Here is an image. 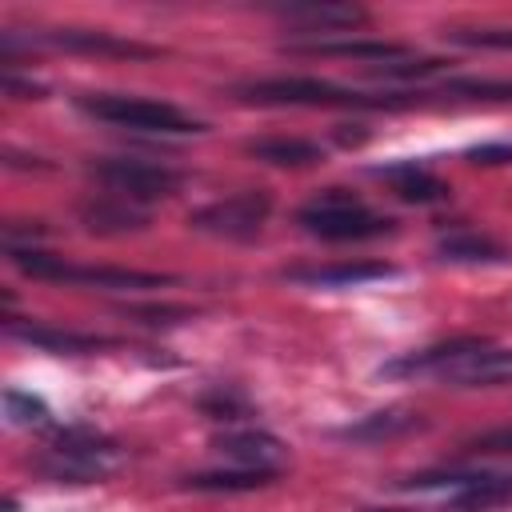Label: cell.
I'll list each match as a JSON object with an SVG mask.
<instances>
[{
  "mask_svg": "<svg viewBox=\"0 0 512 512\" xmlns=\"http://www.w3.org/2000/svg\"><path fill=\"white\" fill-rule=\"evenodd\" d=\"M380 376H432L452 388H496L512 384V348H500L480 336H456L420 352H404L380 368Z\"/></svg>",
  "mask_w": 512,
  "mask_h": 512,
  "instance_id": "1",
  "label": "cell"
},
{
  "mask_svg": "<svg viewBox=\"0 0 512 512\" xmlns=\"http://www.w3.org/2000/svg\"><path fill=\"white\" fill-rule=\"evenodd\" d=\"M76 108L132 132H160V136H184V132H204L200 120L180 112L168 100H148V96H128V92H84L76 96Z\"/></svg>",
  "mask_w": 512,
  "mask_h": 512,
  "instance_id": "2",
  "label": "cell"
},
{
  "mask_svg": "<svg viewBox=\"0 0 512 512\" xmlns=\"http://www.w3.org/2000/svg\"><path fill=\"white\" fill-rule=\"evenodd\" d=\"M296 224L320 240H372L396 228V220L372 212L360 196L344 192V188H324L316 192L308 204H300Z\"/></svg>",
  "mask_w": 512,
  "mask_h": 512,
  "instance_id": "3",
  "label": "cell"
},
{
  "mask_svg": "<svg viewBox=\"0 0 512 512\" xmlns=\"http://www.w3.org/2000/svg\"><path fill=\"white\" fill-rule=\"evenodd\" d=\"M120 452L112 440L88 432V428H64L52 436L36 468L56 484H96L116 468Z\"/></svg>",
  "mask_w": 512,
  "mask_h": 512,
  "instance_id": "4",
  "label": "cell"
},
{
  "mask_svg": "<svg viewBox=\"0 0 512 512\" xmlns=\"http://www.w3.org/2000/svg\"><path fill=\"white\" fill-rule=\"evenodd\" d=\"M248 104H304V108H400L396 96H360L352 88L312 80V76H280V80H252L236 88Z\"/></svg>",
  "mask_w": 512,
  "mask_h": 512,
  "instance_id": "5",
  "label": "cell"
},
{
  "mask_svg": "<svg viewBox=\"0 0 512 512\" xmlns=\"http://www.w3.org/2000/svg\"><path fill=\"white\" fill-rule=\"evenodd\" d=\"M4 252H8V260H12L24 276H32V280H68V284H96V288H160V284H168V276H156V272L68 264L64 256L40 252V248H32V244H8Z\"/></svg>",
  "mask_w": 512,
  "mask_h": 512,
  "instance_id": "6",
  "label": "cell"
},
{
  "mask_svg": "<svg viewBox=\"0 0 512 512\" xmlns=\"http://www.w3.org/2000/svg\"><path fill=\"white\" fill-rule=\"evenodd\" d=\"M88 176L96 184H104L112 196H124L132 204H148V200H164L180 188V172L168 164H152V160H132V156H100L88 164Z\"/></svg>",
  "mask_w": 512,
  "mask_h": 512,
  "instance_id": "7",
  "label": "cell"
},
{
  "mask_svg": "<svg viewBox=\"0 0 512 512\" xmlns=\"http://www.w3.org/2000/svg\"><path fill=\"white\" fill-rule=\"evenodd\" d=\"M268 212H272V196L260 192V188H248V192H236V196H224V200H212V204L196 208L188 216V224L196 232H208V236L252 240L264 228Z\"/></svg>",
  "mask_w": 512,
  "mask_h": 512,
  "instance_id": "8",
  "label": "cell"
},
{
  "mask_svg": "<svg viewBox=\"0 0 512 512\" xmlns=\"http://www.w3.org/2000/svg\"><path fill=\"white\" fill-rule=\"evenodd\" d=\"M36 44H52V48H68V52H92V56H124V60H152L160 56V48L104 32V28H44L32 36Z\"/></svg>",
  "mask_w": 512,
  "mask_h": 512,
  "instance_id": "9",
  "label": "cell"
},
{
  "mask_svg": "<svg viewBox=\"0 0 512 512\" xmlns=\"http://www.w3.org/2000/svg\"><path fill=\"white\" fill-rule=\"evenodd\" d=\"M212 448L224 460H232L236 468H260V472H280V464L288 456V448L264 428H232V432L216 436Z\"/></svg>",
  "mask_w": 512,
  "mask_h": 512,
  "instance_id": "10",
  "label": "cell"
},
{
  "mask_svg": "<svg viewBox=\"0 0 512 512\" xmlns=\"http://www.w3.org/2000/svg\"><path fill=\"white\" fill-rule=\"evenodd\" d=\"M288 52H312V56H356V60H408L412 48L396 44V40H360V36H308V40H288Z\"/></svg>",
  "mask_w": 512,
  "mask_h": 512,
  "instance_id": "11",
  "label": "cell"
},
{
  "mask_svg": "<svg viewBox=\"0 0 512 512\" xmlns=\"http://www.w3.org/2000/svg\"><path fill=\"white\" fill-rule=\"evenodd\" d=\"M80 220H84V228L96 232V236H124V232L148 228L144 204H132V200H124V196H112V192L84 200V204H80Z\"/></svg>",
  "mask_w": 512,
  "mask_h": 512,
  "instance_id": "12",
  "label": "cell"
},
{
  "mask_svg": "<svg viewBox=\"0 0 512 512\" xmlns=\"http://www.w3.org/2000/svg\"><path fill=\"white\" fill-rule=\"evenodd\" d=\"M280 20L288 24H300L304 32L312 36H328V32H340V28H356L364 24V8L360 4H320V0H300V4H276L272 8Z\"/></svg>",
  "mask_w": 512,
  "mask_h": 512,
  "instance_id": "13",
  "label": "cell"
},
{
  "mask_svg": "<svg viewBox=\"0 0 512 512\" xmlns=\"http://www.w3.org/2000/svg\"><path fill=\"white\" fill-rule=\"evenodd\" d=\"M392 264L380 260H348V264H320V268H288L284 276L296 284H312V288H348V284H364V280H384L392 276Z\"/></svg>",
  "mask_w": 512,
  "mask_h": 512,
  "instance_id": "14",
  "label": "cell"
},
{
  "mask_svg": "<svg viewBox=\"0 0 512 512\" xmlns=\"http://www.w3.org/2000/svg\"><path fill=\"white\" fill-rule=\"evenodd\" d=\"M436 252H440V260H452V264H504L512 256L500 240H492L484 232H472V228L444 232L436 240Z\"/></svg>",
  "mask_w": 512,
  "mask_h": 512,
  "instance_id": "15",
  "label": "cell"
},
{
  "mask_svg": "<svg viewBox=\"0 0 512 512\" xmlns=\"http://www.w3.org/2000/svg\"><path fill=\"white\" fill-rule=\"evenodd\" d=\"M372 176L388 180L392 192L408 204H436V200L448 196V184L440 176H432L428 168H420V164H388V168H372Z\"/></svg>",
  "mask_w": 512,
  "mask_h": 512,
  "instance_id": "16",
  "label": "cell"
},
{
  "mask_svg": "<svg viewBox=\"0 0 512 512\" xmlns=\"http://www.w3.org/2000/svg\"><path fill=\"white\" fill-rule=\"evenodd\" d=\"M244 152L260 164H276V168H308V164H320L324 152L320 144L312 140H300V136H264V140H248Z\"/></svg>",
  "mask_w": 512,
  "mask_h": 512,
  "instance_id": "17",
  "label": "cell"
},
{
  "mask_svg": "<svg viewBox=\"0 0 512 512\" xmlns=\"http://www.w3.org/2000/svg\"><path fill=\"white\" fill-rule=\"evenodd\" d=\"M8 332L24 344H36V348H48V352H92L100 348L104 340L100 336H80V332H68V328H48V324H20L8 316Z\"/></svg>",
  "mask_w": 512,
  "mask_h": 512,
  "instance_id": "18",
  "label": "cell"
},
{
  "mask_svg": "<svg viewBox=\"0 0 512 512\" xmlns=\"http://www.w3.org/2000/svg\"><path fill=\"white\" fill-rule=\"evenodd\" d=\"M276 472H260V468H228V472H196L184 480V488L192 492H256L264 484H272Z\"/></svg>",
  "mask_w": 512,
  "mask_h": 512,
  "instance_id": "19",
  "label": "cell"
},
{
  "mask_svg": "<svg viewBox=\"0 0 512 512\" xmlns=\"http://www.w3.org/2000/svg\"><path fill=\"white\" fill-rule=\"evenodd\" d=\"M420 412H404V408H388V412H372L364 416L360 424H348L340 428L344 440H384V436H400V432H412L420 428Z\"/></svg>",
  "mask_w": 512,
  "mask_h": 512,
  "instance_id": "20",
  "label": "cell"
},
{
  "mask_svg": "<svg viewBox=\"0 0 512 512\" xmlns=\"http://www.w3.org/2000/svg\"><path fill=\"white\" fill-rule=\"evenodd\" d=\"M4 416L16 428H32V424H48V404L24 388H4Z\"/></svg>",
  "mask_w": 512,
  "mask_h": 512,
  "instance_id": "21",
  "label": "cell"
},
{
  "mask_svg": "<svg viewBox=\"0 0 512 512\" xmlns=\"http://www.w3.org/2000/svg\"><path fill=\"white\" fill-rule=\"evenodd\" d=\"M444 40L464 48H512V28H448Z\"/></svg>",
  "mask_w": 512,
  "mask_h": 512,
  "instance_id": "22",
  "label": "cell"
},
{
  "mask_svg": "<svg viewBox=\"0 0 512 512\" xmlns=\"http://www.w3.org/2000/svg\"><path fill=\"white\" fill-rule=\"evenodd\" d=\"M444 92L452 96H468V100H512V80H452Z\"/></svg>",
  "mask_w": 512,
  "mask_h": 512,
  "instance_id": "23",
  "label": "cell"
},
{
  "mask_svg": "<svg viewBox=\"0 0 512 512\" xmlns=\"http://www.w3.org/2000/svg\"><path fill=\"white\" fill-rule=\"evenodd\" d=\"M472 164H512V144H480L468 152Z\"/></svg>",
  "mask_w": 512,
  "mask_h": 512,
  "instance_id": "24",
  "label": "cell"
},
{
  "mask_svg": "<svg viewBox=\"0 0 512 512\" xmlns=\"http://www.w3.org/2000/svg\"><path fill=\"white\" fill-rule=\"evenodd\" d=\"M468 448H476V452H512V428L484 432V436H476Z\"/></svg>",
  "mask_w": 512,
  "mask_h": 512,
  "instance_id": "25",
  "label": "cell"
},
{
  "mask_svg": "<svg viewBox=\"0 0 512 512\" xmlns=\"http://www.w3.org/2000/svg\"><path fill=\"white\" fill-rule=\"evenodd\" d=\"M132 316H144V324H176L188 316V308H132Z\"/></svg>",
  "mask_w": 512,
  "mask_h": 512,
  "instance_id": "26",
  "label": "cell"
}]
</instances>
